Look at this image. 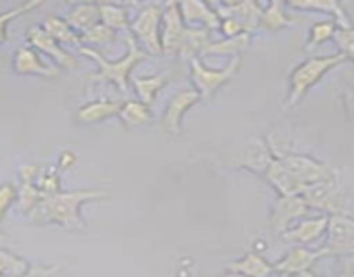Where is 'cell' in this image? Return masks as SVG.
<instances>
[{
    "instance_id": "6da1fadb",
    "label": "cell",
    "mask_w": 354,
    "mask_h": 277,
    "mask_svg": "<svg viewBox=\"0 0 354 277\" xmlns=\"http://www.w3.org/2000/svg\"><path fill=\"white\" fill-rule=\"evenodd\" d=\"M109 194L99 189H78L69 193H59L55 196L44 197L40 204L28 217L37 224H57L61 227L80 231L85 229V220L80 215V208L88 201L107 199Z\"/></svg>"
},
{
    "instance_id": "7a4b0ae2",
    "label": "cell",
    "mask_w": 354,
    "mask_h": 277,
    "mask_svg": "<svg viewBox=\"0 0 354 277\" xmlns=\"http://www.w3.org/2000/svg\"><path fill=\"white\" fill-rule=\"evenodd\" d=\"M127 44H128V52L123 59L120 61H107L102 54H100L97 48L93 47H80V52L86 57L93 59V61L99 64V73L97 75L90 76L92 82H104V83H114L121 92H128L130 89V73L133 71L135 66L138 64L140 61H144L147 57L144 51L138 47V44L135 42V38L127 37Z\"/></svg>"
},
{
    "instance_id": "3957f363",
    "label": "cell",
    "mask_w": 354,
    "mask_h": 277,
    "mask_svg": "<svg viewBox=\"0 0 354 277\" xmlns=\"http://www.w3.org/2000/svg\"><path fill=\"white\" fill-rule=\"evenodd\" d=\"M344 61H348L346 55L337 52V54L330 55H315V57H310L297 64L289 76L290 89L287 106H296L328 71L337 68Z\"/></svg>"
},
{
    "instance_id": "277c9868",
    "label": "cell",
    "mask_w": 354,
    "mask_h": 277,
    "mask_svg": "<svg viewBox=\"0 0 354 277\" xmlns=\"http://www.w3.org/2000/svg\"><path fill=\"white\" fill-rule=\"evenodd\" d=\"M161 3H149L137 14L130 23L128 30L131 31V38H137L138 45L144 47L145 54L159 55L161 48V21H162Z\"/></svg>"
},
{
    "instance_id": "5b68a950",
    "label": "cell",
    "mask_w": 354,
    "mask_h": 277,
    "mask_svg": "<svg viewBox=\"0 0 354 277\" xmlns=\"http://www.w3.org/2000/svg\"><path fill=\"white\" fill-rule=\"evenodd\" d=\"M241 62L242 59L239 55V57L232 59L225 68L213 69L207 68L199 57L190 61V76H192V82L199 92L201 99H211L221 87L230 83L241 69Z\"/></svg>"
},
{
    "instance_id": "8992f818",
    "label": "cell",
    "mask_w": 354,
    "mask_h": 277,
    "mask_svg": "<svg viewBox=\"0 0 354 277\" xmlns=\"http://www.w3.org/2000/svg\"><path fill=\"white\" fill-rule=\"evenodd\" d=\"M277 159H280L282 165L304 186H313L318 182H335L337 179V172L334 166L318 161L308 154L290 151Z\"/></svg>"
},
{
    "instance_id": "52a82bcc",
    "label": "cell",
    "mask_w": 354,
    "mask_h": 277,
    "mask_svg": "<svg viewBox=\"0 0 354 277\" xmlns=\"http://www.w3.org/2000/svg\"><path fill=\"white\" fill-rule=\"evenodd\" d=\"M327 232V242L322 246L327 256L354 255V218L346 213L330 215Z\"/></svg>"
},
{
    "instance_id": "ba28073f",
    "label": "cell",
    "mask_w": 354,
    "mask_h": 277,
    "mask_svg": "<svg viewBox=\"0 0 354 277\" xmlns=\"http://www.w3.org/2000/svg\"><path fill=\"white\" fill-rule=\"evenodd\" d=\"M304 203L315 210L327 211L330 215L344 213L346 210V194L342 193L335 182H318L308 186L306 190L301 194Z\"/></svg>"
},
{
    "instance_id": "9c48e42d",
    "label": "cell",
    "mask_w": 354,
    "mask_h": 277,
    "mask_svg": "<svg viewBox=\"0 0 354 277\" xmlns=\"http://www.w3.org/2000/svg\"><path fill=\"white\" fill-rule=\"evenodd\" d=\"M162 9V21H161V48L165 54L175 55L178 54L182 42L187 33V24L183 23L180 7L176 2H166Z\"/></svg>"
},
{
    "instance_id": "30bf717a",
    "label": "cell",
    "mask_w": 354,
    "mask_h": 277,
    "mask_svg": "<svg viewBox=\"0 0 354 277\" xmlns=\"http://www.w3.org/2000/svg\"><path fill=\"white\" fill-rule=\"evenodd\" d=\"M214 10L220 16V19L230 17V19L237 21L242 26V31L248 35H252L258 30L263 14V7L258 2H252V0L218 3V7Z\"/></svg>"
},
{
    "instance_id": "8fae6325",
    "label": "cell",
    "mask_w": 354,
    "mask_h": 277,
    "mask_svg": "<svg viewBox=\"0 0 354 277\" xmlns=\"http://www.w3.org/2000/svg\"><path fill=\"white\" fill-rule=\"evenodd\" d=\"M201 96L196 89L182 90V92L175 93V96L171 97V100L168 102V106H166L165 116H162L161 121L165 132H168V134L171 135H178L180 132H182L183 116H185L187 111H189L190 107L196 106Z\"/></svg>"
},
{
    "instance_id": "7c38bea8",
    "label": "cell",
    "mask_w": 354,
    "mask_h": 277,
    "mask_svg": "<svg viewBox=\"0 0 354 277\" xmlns=\"http://www.w3.org/2000/svg\"><path fill=\"white\" fill-rule=\"evenodd\" d=\"M324 256H327V253L322 248L313 251V249H308L304 246H296L277 263L275 270L282 276H303V274L311 272L315 263Z\"/></svg>"
},
{
    "instance_id": "4fadbf2b",
    "label": "cell",
    "mask_w": 354,
    "mask_h": 277,
    "mask_svg": "<svg viewBox=\"0 0 354 277\" xmlns=\"http://www.w3.org/2000/svg\"><path fill=\"white\" fill-rule=\"evenodd\" d=\"M308 213H310V206L304 203L301 196H280L273 206L272 227L282 234L292 225V222L301 217H306Z\"/></svg>"
},
{
    "instance_id": "5bb4252c",
    "label": "cell",
    "mask_w": 354,
    "mask_h": 277,
    "mask_svg": "<svg viewBox=\"0 0 354 277\" xmlns=\"http://www.w3.org/2000/svg\"><path fill=\"white\" fill-rule=\"evenodd\" d=\"M28 42L40 52H45V54L50 55L54 61H57L59 64L64 66L66 69H76L80 66V61L76 59V55L64 51V48L59 45V42H55L44 28H31V30L28 31Z\"/></svg>"
},
{
    "instance_id": "9a60e30c",
    "label": "cell",
    "mask_w": 354,
    "mask_h": 277,
    "mask_svg": "<svg viewBox=\"0 0 354 277\" xmlns=\"http://www.w3.org/2000/svg\"><path fill=\"white\" fill-rule=\"evenodd\" d=\"M265 180L272 184L273 189L280 194V196H301L306 190L308 186L301 184L286 166L282 161L277 158L272 159L268 166H266L265 173H263Z\"/></svg>"
},
{
    "instance_id": "2e32d148",
    "label": "cell",
    "mask_w": 354,
    "mask_h": 277,
    "mask_svg": "<svg viewBox=\"0 0 354 277\" xmlns=\"http://www.w3.org/2000/svg\"><path fill=\"white\" fill-rule=\"evenodd\" d=\"M12 66L17 75H38L45 76V78H54L59 75V69L55 66L45 64L40 54L30 47L17 48L14 54Z\"/></svg>"
},
{
    "instance_id": "e0dca14e",
    "label": "cell",
    "mask_w": 354,
    "mask_h": 277,
    "mask_svg": "<svg viewBox=\"0 0 354 277\" xmlns=\"http://www.w3.org/2000/svg\"><path fill=\"white\" fill-rule=\"evenodd\" d=\"M328 225V217L327 215H322V217L308 218L303 220L301 224L289 227L287 231L282 232V238L289 242H296V244H311V242L318 241L322 235L327 232Z\"/></svg>"
},
{
    "instance_id": "ac0fdd59",
    "label": "cell",
    "mask_w": 354,
    "mask_h": 277,
    "mask_svg": "<svg viewBox=\"0 0 354 277\" xmlns=\"http://www.w3.org/2000/svg\"><path fill=\"white\" fill-rule=\"evenodd\" d=\"M180 14H182L183 23H199L206 26L207 31H213L220 28V16L216 10L206 2H199V0H189V2L178 3Z\"/></svg>"
},
{
    "instance_id": "d6986e66",
    "label": "cell",
    "mask_w": 354,
    "mask_h": 277,
    "mask_svg": "<svg viewBox=\"0 0 354 277\" xmlns=\"http://www.w3.org/2000/svg\"><path fill=\"white\" fill-rule=\"evenodd\" d=\"M228 272H237L245 277H272L277 272L275 265L266 262L259 253L249 251L237 262L228 265Z\"/></svg>"
},
{
    "instance_id": "ffe728a7",
    "label": "cell",
    "mask_w": 354,
    "mask_h": 277,
    "mask_svg": "<svg viewBox=\"0 0 354 277\" xmlns=\"http://www.w3.org/2000/svg\"><path fill=\"white\" fill-rule=\"evenodd\" d=\"M121 106L123 102L121 100H111V99H99L92 100V102L85 104L78 109V121L82 123H97V121H104L107 118H113L120 114Z\"/></svg>"
},
{
    "instance_id": "44dd1931",
    "label": "cell",
    "mask_w": 354,
    "mask_h": 277,
    "mask_svg": "<svg viewBox=\"0 0 354 277\" xmlns=\"http://www.w3.org/2000/svg\"><path fill=\"white\" fill-rule=\"evenodd\" d=\"M286 6L289 9L299 10H324V12H328L334 16V21L337 23L339 28L353 26L344 7L339 2H335V0H294V2H287Z\"/></svg>"
},
{
    "instance_id": "7402d4cb",
    "label": "cell",
    "mask_w": 354,
    "mask_h": 277,
    "mask_svg": "<svg viewBox=\"0 0 354 277\" xmlns=\"http://www.w3.org/2000/svg\"><path fill=\"white\" fill-rule=\"evenodd\" d=\"M297 21H299V17H297L296 14L289 12V7H287L286 3L272 2L263 9L259 26L270 31H279L290 26V24L297 23Z\"/></svg>"
},
{
    "instance_id": "603a6c76",
    "label": "cell",
    "mask_w": 354,
    "mask_h": 277,
    "mask_svg": "<svg viewBox=\"0 0 354 277\" xmlns=\"http://www.w3.org/2000/svg\"><path fill=\"white\" fill-rule=\"evenodd\" d=\"M66 23H68L78 35L86 33V31L92 30L95 24L100 23L99 6L88 2L78 3L75 9L69 10V14L66 16Z\"/></svg>"
},
{
    "instance_id": "cb8c5ba5",
    "label": "cell",
    "mask_w": 354,
    "mask_h": 277,
    "mask_svg": "<svg viewBox=\"0 0 354 277\" xmlns=\"http://www.w3.org/2000/svg\"><path fill=\"white\" fill-rule=\"evenodd\" d=\"M209 44L211 31H207L206 28H187L178 55L183 61H194V59H197V55H203L204 48Z\"/></svg>"
},
{
    "instance_id": "d4e9b609",
    "label": "cell",
    "mask_w": 354,
    "mask_h": 277,
    "mask_svg": "<svg viewBox=\"0 0 354 277\" xmlns=\"http://www.w3.org/2000/svg\"><path fill=\"white\" fill-rule=\"evenodd\" d=\"M249 45H251V35L248 33L223 38V40H211V44L204 48L203 55H234V57H239Z\"/></svg>"
},
{
    "instance_id": "484cf974",
    "label": "cell",
    "mask_w": 354,
    "mask_h": 277,
    "mask_svg": "<svg viewBox=\"0 0 354 277\" xmlns=\"http://www.w3.org/2000/svg\"><path fill=\"white\" fill-rule=\"evenodd\" d=\"M272 159H273V154L270 152L266 142L254 138V141L249 142L248 148H245L244 161H242V165H244L245 168H249V170H252V172L263 175L266 170V166L272 163Z\"/></svg>"
},
{
    "instance_id": "4316f807",
    "label": "cell",
    "mask_w": 354,
    "mask_h": 277,
    "mask_svg": "<svg viewBox=\"0 0 354 277\" xmlns=\"http://www.w3.org/2000/svg\"><path fill=\"white\" fill-rule=\"evenodd\" d=\"M44 28L45 31H47L48 35H50L52 38H54L55 42H59V44H69V45H82L83 47V42H82V35L76 33L75 30H73L71 26H69L68 23H66V19H62V17L59 16H47L44 21Z\"/></svg>"
},
{
    "instance_id": "83f0119b",
    "label": "cell",
    "mask_w": 354,
    "mask_h": 277,
    "mask_svg": "<svg viewBox=\"0 0 354 277\" xmlns=\"http://www.w3.org/2000/svg\"><path fill=\"white\" fill-rule=\"evenodd\" d=\"M131 85L137 90L138 97H140V102L151 106L156 100L159 90L165 85H168V76L165 75H152V76H137V78L131 80Z\"/></svg>"
},
{
    "instance_id": "f1b7e54d",
    "label": "cell",
    "mask_w": 354,
    "mask_h": 277,
    "mask_svg": "<svg viewBox=\"0 0 354 277\" xmlns=\"http://www.w3.org/2000/svg\"><path fill=\"white\" fill-rule=\"evenodd\" d=\"M118 116L127 127H142L152 120V111L140 100H124Z\"/></svg>"
},
{
    "instance_id": "f546056e",
    "label": "cell",
    "mask_w": 354,
    "mask_h": 277,
    "mask_svg": "<svg viewBox=\"0 0 354 277\" xmlns=\"http://www.w3.org/2000/svg\"><path fill=\"white\" fill-rule=\"evenodd\" d=\"M99 6L100 23L104 26L111 28V30H128L130 28V17H128V10L123 6L118 3H97Z\"/></svg>"
},
{
    "instance_id": "4dcf8cb0",
    "label": "cell",
    "mask_w": 354,
    "mask_h": 277,
    "mask_svg": "<svg viewBox=\"0 0 354 277\" xmlns=\"http://www.w3.org/2000/svg\"><path fill=\"white\" fill-rule=\"evenodd\" d=\"M28 272H30V265L26 260L7 249H0V277L26 276Z\"/></svg>"
},
{
    "instance_id": "1f68e13d",
    "label": "cell",
    "mask_w": 354,
    "mask_h": 277,
    "mask_svg": "<svg viewBox=\"0 0 354 277\" xmlns=\"http://www.w3.org/2000/svg\"><path fill=\"white\" fill-rule=\"evenodd\" d=\"M337 28H339L337 23H335L334 19H325V21H318V23H315L310 30L306 51H313V48H317L318 45L325 44L327 40L334 38Z\"/></svg>"
},
{
    "instance_id": "d6a6232c",
    "label": "cell",
    "mask_w": 354,
    "mask_h": 277,
    "mask_svg": "<svg viewBox=\"0 0 354 277\" xmlns=\"http://www.w3.org/2000/svg\"><path fill=\"white\" fill-rule=\"evenodd\" d=\"M41 3H44L41 0H31V2L17 3V6L12 7L10 10H6V12L0 14V44L7 42V26H9L10 21L23 16V14L30 12V10L37 9V7H40Z\"/></svg>"
},
{
    "instance_id": "836d02e7",
    "label": "cell",
    "mask_w": 354,
    "mask_h": 277,
    "mask_svg": "<svg viewBox=\"0 0 354 277\" xmlns=\"http://www.w3.org/2000/svg\"><path fill=\"white\" fill-rule=\"evenodd\" d=\"M35 186L38 187V190H40L41 196L44 197H50V196H55V194L62 193L61 190V175H59L57 168H52V166L44 168V172H41V175L38 177V180Z\"/></svg>"
},
{
    "instance_id": "e575fe53",
    "label": "cell",
    "mask_w": 354,
    "mask_h": 277,
    "mask_svg": "<svg viewBox=\"0 0 354 277\" xmlns=\"http://www.w3.org/2000/svg\"><path fill=\"white\" fill-rule=\"evenodd\" d=\"M17 197H19L21 210L26 215H30L44 201V196L35 184H23L21 190L17 193Z\"/></svg>"
},
{
    "instance_id": "d590c367",
    "label": "cell",
    "mask_w": 354,
    "mask_h": 277,
    "mask_svg": "<svg viewBox=\"0 0 354 277\" xmlns=\"http://www.w3.org/2000/svg\"><path fill=\"white\" fill-rule=\"evenodd\" d=\"M116 40V31L111 30V28L104 26L102 23L95 24L92 30H88L86 33L82 35L83 44L90 45H104V44H113Z\"/></svg>"
},
{
    "instance_id": "8d00e7d4",
    "label": "cell",
    "mask_w": 354,
    "mask_h": 277,
    "mask_svg": "<svg viewBox=\"0 0 354 277\" xmlns=\"http://www.w3.org/2000/svg\"><path fill=\"white\" fill-rule=\"evenodd\" d=\"M334 40L337 42L341 54L346 55V59L354 61V26L349 28H337L334 35Z\"/></svg>"
},
{
    "instance_id": "74e56055",
    "label": "cell",
    "mask_w": 354,
    "mask_h": 277,
    "mask_svg": "<svg viewBox=\"0 0 354 277\" xmlns=\"http://www.w3.org/2000/svg\"><path fill=\"white\" fill-rule=\"evenodd\" d=\"M17 199V189L14 184L6 182L0 186V222L6 217L7 210L10 208V204Z\"/></svg>"
},
{
    "instance_id": "f35d334b",
    "label": "cell",
    "mask_w": 354,
    "mask_h": 277,
    "mask_svg": "<svg viewBox=\"0 0 354 277\" xmlns=\"http://www.w3.org/2000/svg\"><path fill=\"white\" fill-rule=\"evenodd\" d=\"M41 172H44V168H41L40 165H33V163H28V165H23L21 166V180H23V184H37L38 177L41 175Z\"/></svg>"
},
{
    "instance_id": "ab89813d",
    "label": "cell",
    "mask_w": 354,
    "mask_h": 277,
    "mask_svg": "<svg viewBox=\"0 0 354 277\" xmlns=\"http://www.w3.org/2000/svg\"><path fill=\"white\" fill-rule=\"evenodd\" d=\"M220 30H221V33L225 35V38H232V37H237V35L244 33L241 24H239L235 19H230V17H225V19H221Z\"/></svg>"
},
{
    "instance_id": "60d3db41",
    "label": "cell",
    "mask_w": 354,
    "mask_h": 277,
    "mask_svg": "<svg viewBox=\"0 0 354 277\" xmlns=\"http://www.w3.org/2000/svg\"><path fill=\"white\" fill-rule=\"evenodd\" d=\"M76 163V154L73 151H62L61 156H59L57 166L59 170H69L71 166H75Z\"/></svg>"
},
{
    "instance_id": "b9f144b4",
    "label": "cell",
    "mask_w": 354,
    "mask_h": 277,
    "mask_svg": "<svg viewBox=\"0 0 354 277\" xmlns=\"http://www.w3.org/2000/svg\"><path fill=\"white\" fill-rule=\"evenodd\" d=\"M342 277H354V255L344 256L342 260Z\"/></svg>"
},
{
    "instance_id": "7bdbcfd3",
    "label": "cell",
    "mask_w": 354,
    "mask_h": 277,
    "mask_svg": "<svg viewBox=\"0 0 354 277\" xmlns=\"http://www.w3.org/2000/svg\"><path fill=\"white\" fill-rule=\"evenodd\" d=\"M348 107H349V111L354 114V92H351L348 96Z\"/></svg>"
},
{
    "instance_id": "ee69618b",
    "label": "cell",
    "mask_w": 354,
    "mask_h": 277,
    "mask_svg": "<svg viewBox=\"0 0 354 277\" xmlns=\"http://www.w3.org/2000/svg\"><path fill=\"white\" fill-rule=\"evenodd\" d=\"M223 277H245V276H241V274H237V272H228V274H225Z\"/></svg>"
},
{
    "instance_id": "f6af8a7d",
    "label": "cell",
    "mask_w": 354,
    "mask_h": 277,
    "mask_svg": "<svg viewBox=\"0 0 354 277\" xmlns=\"http://www.w3.org/2000/svg\"><path fill=\"white\" fill-rule=\"evenodd\" d=\"M299 277H317V276H313L311 272H306V274H303V276H299Z\"/></svg>"
},
{
    "instance_id": "bcb514c9",
    "label": "cell",
    "mask_w": 354,
    "mask_h": 277,
    "mask_svg": "<svg viewBox=\"0 0 354 277\" xmlns=\"http://www.w3.org/2000/svg\"><path fill=\"white\" fill-rule=\"evenodd\" d=\"M283 277H289V276H283Z\"/></svg>"
}]
</instances>
